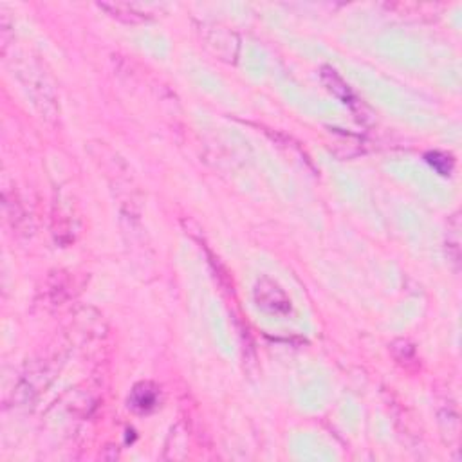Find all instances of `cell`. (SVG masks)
Masks as SVG:
<instances>
[{"label":"cell","mask_w":462,"mask_h":462,"mask_svg":"<svg viewBox=\"0 0 462 462\" xmlns=\"http://www.w3.org/2000/svg\"><path fill=\"white\" fill-rule=\"evenodd\" d=\"M255 300L258 307L271 314H288L291 311V300L288 295L267 279H262L255 288Z\"/></svg>","instance_id":"1"},{"label":"cell","mask_w":462,"mask_h":462,"mask_svg":"<svg viewBox=\"0 0 462 462\" xmlns=\"http://www.w3.org/2000/svg\"><path fill=\"white\" fill-rule=\"evenodd\" d=\"M131 404L140 412H149L157 404V392L149 383H141L134 388L131 397Z\"/></svg>","instance_id":"2"},{"label":"cell","mask_w":462,"mask_h":462,"mask_svg":"<svg viewBox=\"0 0 462 462\" xmlns=\"http://www.w3.org/2000/svg\"><path fill=\"white\" fill-rule=\"evenodd\" d=\"M427 157H428V163H430V165L434 166V168H436L437 172L440 170V165H445V166H443V168H445L446 175H448L449 172H452V161H449V157L445 156V154H439V152L428 154Z\"/></svg>","instance_id":"3"}]
</instances>
